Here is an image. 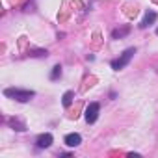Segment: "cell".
Wrapping results in <instances>:
<instances>
[{
	"instance_id": "9c48e42d",
	"label": "cell",
	"mask_w": 158,
	"mask_h": 158,
	"mask_svg": "<svg viewBox=\"0 0 158 158\" xmlns=\"http://www.w3.org/2000/svg\"><path fill=\"white\" fill-rule=\"evenodd\" d=\"M60 74H61V67H60V65H56V67H54V71H52V74H50V78H52V80H56Z\"/></svg>"
},
{
	"instance_id": "3957f363",
	"label": "cell",
	"mask_w": 158,
	"mask_h": 158,
	"mask_svg": "<svg viewBox=\"0 0 158 158\" xmlns=\"http://www.w3.org/2000/svg\"><path fill=\"white\" fill-rule=\"evenodd\" d=\"M97 115H99V104L97 102H91V104L86 108V121L87 123H95L97 121Z\"/></svg>"
},
{
	"instance_id": "ba28073f",
	"label": "cell",
	"mask_w": 158,
	"mask_h": 158,
	"mask_svg": "<svg viewBox=\"0 0 158 158\" xmlns=\"http://www.w3.org/2000/svg\"><path fill=\"white\" fill-rule=\"evenodd\" d=\"M71 102H73V91H67L63 95V106H69Z\"/></svg>"
},
{
	"instance_id": "8992f818",
	"label": "cell",
	"mask_w": 158,
	"mask_h": 158,
	"mask_svg": "<svg viewBox=\"0 0 158 158\" xmlns=\"http://www.w3.org/2000/svg\"><path fill=\"white\" fill-rule=\"evenodd\" d=\"M154 20H156V13L151 11V13H147V15H145V19L141 20V24H140V26H141V28H147L149 24H153V23H154Z\"/></svg>"
},
{
	"instance_id": "6da1fadb",
	"label": "cell",
	"mask_w": 158,
	"mask_h": 158,
	"mask_svg": "<svg viewBox=\"0 0 158 158\" xmlns=\"http://www.w3.org/2000/svg\"><path fill=\"white\" fill-rule=\"evenodd\" d=\"M134 54H136V50H134V49H127V50L123 52V54H121V56H119L117 60H114V61H112V67H114L115 71L123 69V67H125V65L128 63V61L132 60V56H134Z\"/></svg>"
},
{
	"instance_id": "7a4b0ae2",
	"label": "cell",
	"mask_w": 158,
	"mask_h": 158,
	"mask_svg": "<svg viewBox=\"0 0 158 158\" xmlns=\"http://www.w3.org/2000/svg\"><path fill=\"white\" fill-rule=\"evenodd\" d=\"M4 95H6V97H15L20 102H24V100H28L30 97H33L32 91H20V89H6Z\"/></svg>"
},
{
	"instance_id": "30bf717a",
	"label": "cell",
	"mask_w": 158,
	"mask_h": 158,
	"mask_svg": "<svg viewBox=\"0 0 158 158\" xmlns=\"http://www.w3.org/2000/svg\"><path fill=\"white\" fill-rule=\"evenodd\" d=\"M156 33H158V30H156Z\"/></svg>"
},
{
	"instance_id": "5b68a950",
	"label": "cell",
	"mask_w": 158,
	"mask_h": 158,
	"mask_svg": "<svg viewBox=\"0 0 158 158\" xmlns=\"http://www.w3.org/2000/svg\"><path fill=\"white\" fill-rule=\"evenodd\" d=\"M52 143V136L50 134H43L37 138V147H49Z\"/></svg>"
},
{
	"instance_id": "277c9868",
	"label": "cell",
	"mask_w": 158,
	"mask_h": 158,
	"mask_svg": "<svg viewBox=\"0 0 158 158\" xmlns=\"http://www.w3.org/2000/svg\"><path fill=\"white\" fill-rule=\"evenodd\" d=\"M80 141H82L80 134H67V136H65V143H67L69 147H76V145H80Z\"/></svg>"
},
{
	"instance_id": "52a82bcc",
	"label": "cell",
	"mask_w": 158,
	"mask_h": 158,
	"mask_svg": "<svg viewBox=\"0 0 158 158\" xmlns=\"http://www.w3.org/2000/svg\"><path fill=\"white\" fill-rule=\"evenodd\" d=\"M128 26H127V28H123V30H114V33H112V36L115 37V39H117V37H123V36H127V33H128Z\"/></svg>"
}]
</instances>
